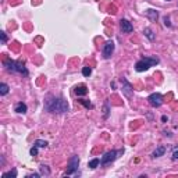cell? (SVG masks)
I'll return each instance as SVG.
<instances>
[{"mask_svg":"<svg viewBox=\"0 0 178 178\" xmlns=\"http://www.w3.org/2000/svg\"><path fill=\"white\" fill-rule=\"evenodd\" d=\"M173 159H178V150H174L173 152Z\"/></svg>","mask_w":178,"mask_h":178,"instance_id":"obj_26","label":"cell"},{"mask_svg":"<svg viewBox=\"0 0 178 178\" xmlns=\"http://www.w3.org/2000/svg\"><path fill=\"white\" fill-rule=\"evenodd\" d=\"M75 93L78 95V96H84V95L88 93V88L85 87V85H79V87L75 88Z\"/></svg>","mask_w":178,"mask_h":178,"instance_id":"obj_11","label":"cell"},{"mask_svg":"<svg viewBox=\"0 0 178 178\" xmlns=\"http://www.w3.org/2000/svg\"><path fill=\"white\" fill-rule=\"evenodd\" d=\"M166 2H170V0H166Z\"/></svg>","mask_w":178,"mask_h":178,"instance_id":"obj_29","label":"cell"},{"mask_svg":"<svg viewBox=\"0 0 178 178\" xmlns=\"http://www.w3.org/2000/svg\"><path fill=\"white\" fill-rule=\"evenodd\" d=\"M120 26H121V31L124 32V34H131V32L134 31V26L132 24L128 21V20H121L120 21Z\"/></svg>","mask_w":178,"mask_h":178,"instance_id":"obj_7","label":"cell"},{"mask_svg":"<svg viewBox=\"0 0 178 178\" xmlns=\"http://www.w3.org/2000/svg\"><path fill=\"white\" fill-rule=\"evenodd\" d=\"M4 67H6V70L10 71V73H17V61H13L11 59L4 60Z\"/></svg>","mask_w":178,"mask_h":178,"instance_id":"obj_9","label":"cell"},{"mask_svg":"<svg viewBox=\"0 0 178 178\" xmlns=\"http://www.w3.org/2000/svg\"><path fill=\"white\" fill-rule=\"evenodd\" d=\"M82 74H84V77H89L92 74V68L89 67V66L84 67V68H82Z\"/></svg>","mask_w":178,"mask_h":178,"instance_id":"obj_21","label":"cell"},{"mask_svg":"<svg viewBox=\"0 0 178 178\" xmlns=\"http://www.w3.org/2000/svg\"><path fill=\"white\" fill-rule=\"evenodd\" d=\"M40 174L42 176H50V170H49V167L47 166H40Z\"/></svg>","mask_w":178,"mask_h":178,"instance_id":"obj_20","label":"cell"},{"mask_svg":"<svg viewBox=\"0 0 178 178\" xmlns=\"http://www.w3.org/2000/svg\"><path fill=\"white\" fill-rule=\"evenodd\" d=\"M164 24H166V25H167V26H170V25H171V24L168 22V18H167V17H166V18H164Z\"/></svg>","mask_w":178,"mask_h":178,"instance_id":"obj_28","label":"cell"},{"mask_svg":"<svg viewBox=\"0 0 178 178\" xmlns=\"http://www.w3.org/2000/svg\"><path fill=\"white\" fill-rule=\"evenodd\" d=\"M164 152H166L164 146H159V148H156V150L153 152V157H160V156H163V155H164Z\"/></svg>","mask_w":178,"mask_h":178,"instance_id":"obj_14","label":"cell"},{"mask_svg":"<svg viewBox=\"0 0 178 178\" xmlns=\"http://www.w3.org/2000/svg\"><path fill=\"white\" fill-rule=\"evenodd\" d=\"M143 34L146 35L148 39H149V40H152V42L155 40V35H153V31H152L150 28H145V32H143Z\"/></svg>","mask_w":178,"mask_h":178,"instance_id":"obj_15","label":"cell"},{"mask_svg":"<svg viewBox=\"0 0 178 178\" xmlns=\"http://www.w3.org/2000/svg\"><path fill=\"white\" fill-rule=\"evenodd\" d=\"M8 91H10V88H8V85L7 84H0V95H7L8 93Z\"/></svg>","mask_w":178,"mask_h":178,"instance_id":"obj_16","label":"cell"},{"mask_svg":"<svg viewBox=\"0 0 178 178\" xmlns=\"http://www.w3.org/2000/svg\"><path fill=\"white\" fill-rule=\"evenodd\" d=\"M34 145H35V146H38V148H46L47 146V142L43 141V139H36Z\"/></svg>","mask_w":178,"mask_h":178,"instance_id":"obj_19","label":"cell"},{"mask_svg":"<svg viewBox=\"0 0 178 178\" xmlns=\"http://www.w3.org/2000/svg\"><path fill=\"white\" fill-rule=\"evenodd\" d=\"M44 109L50 113L61 114V113L68 111V103L63 96H49L44 102Z\"/></svg>","mask_w":178,"mask_h":178,"instance_id":"obj_1","label":"cell"},{"mask_svg":"<svg viewBox=\"0 0 178 178\" xmlns=\"http://www.w3.org/2000/svg\"><path fill=\"white\" fill-rule=\"evenodd\" d=\"M2 177H3V178H8V177H11V178H17V170L14 168V170H11V171H7V173H4Z\"/></svg>","mask_w":178,"mask_h":178,"instance_id":"obj_17","label":"cell"},{"mask_svg":"<svg viewBox=\"0 0 178 178\" xmlns=\"http://www.w3.org/2000/svg\"><path fill=\"white\" fill-rule=\"evenodd\" d=\"M107 111H109V107L107 106H105V117L107 118Z\"/></svg>","mask_w":178,"mask_h":178,"instance_id":"obj_27","label":"cell"},{"mask_svg":"<svg viewBox=\"0 0 178 178\" xmlns=\"http://www.w3.org/2000/svg\"><path fill=\"white\" fill-rule=\"evenodd\" d=\"M99 164H100V160L99 159H93V160H91V162H89V168L95 170V168H96Z\"/></svg>","mask_w":178,"mask_h":178,"instance_id":"obj_18","label":"cell"},{"mask_svg":"<svg viewBox=\"0 0 178 178\" xmlns=\"http://www.w3.org/2000/svg\"><path fill=\"white\" fill-rule=\"evenodd\" d=\"M42 174H39V173H35V174H29V176H26L28 178H39Z\"/></svg>","mask_w":178,"mask_h":178,"instance_id":"obj_25","label":"cell"},{"mask_svg":"<svg viewBox=\"0 0 178 178\" xmlns=\"http://www.w3.org/2000/svg\"><path fill=\"white\" fill-rule=\"evenodd\" d=\"M148 102H149V105L153 106V107H160V106L163 105V96L160 93H152L148 97Z\"/></svg>","mask_w":178,"mask_h":178,"instance_id":"obj_5","label":"cell"},{"mask_svg":"<svg viewBox=\"0 0 178 178\" xmlns=\"http://www.w3.org/2000/svg\"><path fill=\"white\" fill-rule=\"evenodd\" d=\"M17 73L20 74H24V75H28V71H26L25 68V64H24V61H17Z\"/></svg>","mask_w":178,"mask_h":178,"instance_id":"obj_10","label":"cell"},{"mask_svg":"<svg viewBox=\"0 0 178 178\" xmlns=\"http://www.w3.org/2000/svg\"><path fill=\"white\" fill-rule=\"evenodd\" d=\"M113 52H114V42H113V40H107V42L105 43V47H103V57L110 59Z\"/></svg>","mask_w":178,"mask_h":178,"instance_id":"obj_6","label":"cell"},{"mask_svg":"<svg viewBox=\"0 0 178 178\" xmlns=\"http://www.w3.org/2000/svg\"><path fill=\"white\" fill-rule=\"evenodd\" d=\"M121 153H123V150H110V152L105 153V156H103L102 160H100V164L102 166L110 164L111 162H114V160L117 159L118 155H121Z\"/></svg>","mask_w":178,"mask_h":178,"instance_id":"obj_3","label":"cell"},{"mask_svg":"<svg viewBox=\"0 0 178 178\" xmlns=\"http://www.w3.org/2000/svg\"><path fill=\"white\" fill-rule=\"evenodd\" d=\"M78 166H79V157L73 156L70 160H68V167H67V171H66V176L74 174L77 170H78Z\"/></svg>","mask_w":178,"mask_h":178,"instance_id":"obj_4","label":"cell"},{"mask_svg":"<svg viewBox=\"0 0 178 178\" xmlns=\"http://www.w3.org/2000/svg\"><path fill=\"white\" fill-rule=\"evenodd\" d=\"M146 16L149 17L152 21H156L157 17H159V14H157L156 10H152V8H149V10H146Z\"/></svg>","mask_w":178,"mask_h":178,"instance_id":"obj_13","label":"cell"},{"mask_svg":"<svg viewBox=\"0 0 178 178\" xmlns=\"http://www.w3.org/2000/svg\"><path fill=\"white\" fill-rule=\"evenodd\" d=\"M26 110H28V107H26L25 103L20 102V103H17V105H16V111L17 113H21V114H24V113H26Z\"/></svg>","mask_w":178,"mask_h":178,"instance_id":"obj_12","label":"cell"},{"mask_svg":"<svg viewBox=\"0 0 178 178\" xmlns=\"http://www.w3.org/2000/svg\"><path fill=\"white\" fill-rule=\"evenodd\" d=\"M0 38H2V44H4L6 42H7V36H6V34L4 32H0Z\"/></svg>","mask_w":178,"mask_h":178,"instance_id":"obj_24","label":"cell"},{"mask_svg":"<svg viewBox=\"0 0 178 178\" xmlns=\"http://www.w3.org/2000/svg\"><path fill=\"white\" fill-rule=\"evenodd\" d=\"M123 92L125 93L127 97H132V95H134V89L127 79H123Z\"/></svg>","mask_w":178,"mask_h":178,"instance_id":"obj_8","label":"cell"},{"mask_svg":"<svg viewBox=\"0 0 178 178\" xmlns=\"http://www.w3.org/2000/svg\"><path fill=\"white\" fill-rule=\"evenodd\" d=\"M29 153H31V156H36L38 155V146H35V145H34V148H31Z\"/></svg>","mask_w":178,"mask_h":178,"instance_id":"obj_23","label":"cell"},{"mask_svg":"<svg viewBox=\"0 0 178 178\" xmlns=\"http://www.w3.org/2000/svg\"><path fill=\"white\" fill-rule=\"evenodd\" d=\"M79 103H82L87 109H93V105H92L91 102H88V100H85V99H81V100H79Z\"/></svg>","mask_w":178,"mask_h":178,"instance_id":"obj_22","label":"cell"},{"mask_svg":"<svg viewBox=\"0 0 178 178\" xmlns=\"http://www.w3.org/2000/svg\"><path fill=\"white\" fill-rule=\"evenodd\" d=\"M156 64H159V59L157 57H143L135 64V70L138 73H143V71L149 70L150 67L156 66Z\"/></svg>","mask_w":178,"mask_h":178,"instance_id":"obj_2","label":"cell"}]
</instances>
